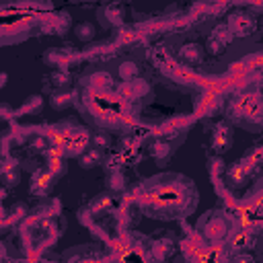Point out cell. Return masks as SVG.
<instances>
[{"label": "cell", "mask_w": 263, "mask_h": 263, "mask_svg": "<svg viewBox=\"0 0 263 263\" xmlns=\"http://www.w3.org/2000/svg\"><path fill=\"white\" fill-rule=\"evenodd\" d=\"M58 177L43 164V166H37L33 173H31V183H29V191L31 195L35 197H47L55 185Z\"/></svg>", "instance_id": "obj_14"}, {"label": "cell", "mask_w": 263, "mask_h": 263, "mask_svg": "<svg viewBox=\"0 0 263 263\" xmlns=\"http://www.w3.org/2000/svg\"><path fill=\"white\" fill-rule=\"evenodd\" d=\"M263 166V144L253 146L247 154H242L238 160H234L226 171V185L228 187H240L247 181L255 179Z\"/></svg>", "instance_id": "obj_7"}, {"label": "cell", "mask_w": 263, "mask_h": 263, "mask_svg": "<svg viewBox=\"0 0 263 263\" xmlns=\"http://www.w3.org/2000/svg\"><path fill=\"white\" fill-rule=\"evenodd\" d=\"M203 58H205V47L199 41H185V43H181V47H179L181 64H185L189 68H195V66L203 64Z\"/></svg>", "instance_id": "obj_15"}, {"label": "cell", "mask_w": 263, "mask_h": 263, "mask_svg": "<svg viewBox=\"0 0 263 263\" xmlns=\"http://www.w3.org/2000/svg\"><path fill=\"white\" fill-rule=\"evenodd\" d=\"M72 99H74V92L70 88H60V90H53L51 97H49V105L55 109V111H62L66 107L72 105Z\"/></svg>", "instance_id": "obj_19"}, {"label": "cell", "mask_w": 263, "mask_h": 263, "mask_svg": "<svg viewBox=\"0 0 263 263\" xmlns=\"http://www.w3.org/2000/svg\"><path fill=\"white\" fill-rule=\"evenodd\" d=\"M107 257V253L103 251L101 245H80V247H74L70 251L64 253V259L68 261H97V259H103Z\"/></svg>", "instance_id": "obj_17"}, {"label": "cell", "mask_w": 263, "mask_h": 263, "mask_svg": "<svg viewBox=\"0 0 263 263\" xmlns=\"http://www.w3.org/2000/svg\"><path fill=\"white\" fill-rule=\"evenodd\" d=\"M47 138L51 146L58 148L64 156H80L84 148L90 144V134L74 121H60L51 127Z\"/></svg>", "instance_id": "obj_4"}, {"label": "cell", "mask_w": 263, "mask_h": 263, "mask_svg": "<svg viewBox=\"0 0 263 263\" xmlns=\"http://www.w3.org/2000/svg\"><path fill=\"white\" fill-rule=\"evenodd\" d=\"M232 140H234V132H232V123L224 117V119H218L210 132V150L216 154V156H222L224 152L230 150L232 146Z\"/></svg>", "instance_id": "obj_11"}, {"label": "cell", "mask_w": 263, "mask_h": 263, "mask_svg": "<svg viewBox=\"0 0 263 263\" xmlns=\"http://www.w3.org/2000/svg\"><path fill=\"white\" fill-rule=\"evenodd\" d=\"M103 152L105 150H101V148H97V146H86L84 148V152L78 156V162H80V166L82 168H92V166H99L101 162H103Z\"/></svg>", "instance_id": "obj_18"}, {"label": "cell", "mask_w": 263, "mask_h": 263, "mask_svg": "<svg viewBox=\"0 0 263 263\" xmlns=\"http://www.w3.org/2000/svg\"><path fill=\"white\" fill-rule=\"evenodd\" d=\"M62 226H64V222H62L60 214H51L47 208H39L37 214H33L29 218V222L23 230L29 232L31 242H37V245H41V249H45V247H51L60 238Z\"/></svg>", "instance_id": "obj_6"}, {"label": "cell", "mask_w": 263, "mask_h": 263, "mask_svg": "<svg viewBox=\"0 0 263 263\" xmlns=\"http://www.w3.org/2000/svg\"><path fill=\"white\" fill-rule=\"evenodd\" d=\"M197 187L181 173H158L134 187L140 212L154 220H183L197 208Z\"/></svg>", "instance_id": "obj_1"}, {"label": "cell", "mask_w": 263, "mask_h": 263, "mask_svg": "<svg viewBox=\"0 0 263 263\" xmlns=\"http://www.w3.org/2000/svg\"><path fill=\"white\" fill-rule=\"evenodd\" d=\"M90 146H97L101 150H107L111 146V136L107 132H92L90 134Z\"/></svg>", "instance_id": "obj_22"}, {"label": "cell", "mask_w": 263, "mask_h": 263, "mask_svg": "<svg viewBox=\"0 0 263 263\" xmlns=\"http://www.w3.org/2000/svg\"><path fill=\"white\" fill-rule=\"evenodd\" d=\"M232 228H234V218L222 210L205 212L195 224L197 234L208 242V247H226Z\"/></svg>", "instance_id": "obj_5"}, {"label": "cell", "mask_w": 263, "mask_h": 263, "mask_svg": "<svg viewBox=\"0 0 263 263\" xmlns=\"http://www.w3.org/2000/svg\"><path fill=\"white\" fill-rule=\"evenodd\" d=\"M74 33H76V37H78L80 41H90V39L95 37L97 29H95V25H92V23L84 21V23H80V25L74 29Z\"/></svg>", "instance_id": "obj_21"}, {"label": "cell", "mask_w": 263, "mask_h": 263, "mask_svg": "<svg viewBox=\"0 0 263 263\" xmlns=\"http://www.w3.org/2000/svg\"><path fill=\"white\" fill-rule=\"evenodd\" d=\"M49 80H51V86H53L55 90H60V88H70L72 76H70V72H66V70H62V68H55V70L49 74Z\"/></svg>", "instance_id": "obj_20"}, {"label": "cell", "mask_w": 263, "mask_h": 263, "mask_svg": "<svg viewBox=\"0 0 263 263\" xmlns=\"http://www.w3.org/2000/svg\"><path fill=\"white\" fill-rule=\"evenodd\" d=\"M226 23H228L232 35H234V37H240V39L253 37V35L257 33V27H259L257 16H255L253 12H249V10H232V12L228 14Z\"/></svg>", "instance_id": "obj_12"}, {"label": "cell", "mask_w": 263, "mask_h": 263, "mask_svg": "<svg viewBox=\"0 0 263 263\" xmlns=\"http://www.w3.org/2000/svg\"><path fill=\"white\" fill-rule=\"evenodd\" d=\"M226 119L249 132H263V95L257 86L242 88L228 97Z\"/></svg>", "instance_id": "obj_2"}, {"label": "cell", "mask_w": 263, "mask_h": 263, "mask_svg": "<svg viewBox=\"0 0 263 263\" xmlns=\"http://www.w3.org/2000/svg\"><path fill=\"white\" fill-rule=\"evenodd\" d=\"M179 247V240L173 232H156L152 236H148V251H150V259L154 261H164L171 259L175 255Z\"/></svg>", "instance_id": "obj_9"}, {"label": "cell", "mask_w": 263, "mask_h": 263, "mask_svg": "<svg viewBox=\"0 0 263 263\" xmlns=\"http://www.w3.org/2000/svg\"><path fill=\"white\" fill-rule=\"evenodd\" d=\"M253 224H255V226H259V228L263 230V214H261V216H259V218H257V220H255Z\"/></svg>", "instance_id": "obj_23"}, {"label": "cell", "mask_w": 263, "mask_h": 263, "mask_svg": "<svg viewBox=\"0 0 263 263\" xmlns=\"http://www.w3.org/2000/svg\"><path fill=\"white\" fill-rule=\"evenodd\" d=\"M226 259L230 261H261L263 259V230L255 224H234L226 240Z\"/></svg>", "instance_id": "obj_3"}, {"label": "cell", "mask_w": 263, "mask_h": 263, "mask_svg": "<svg viewBox=\"0 0 263 263\" xmlns=\"http://www.w3.org/2000/svg\"><path fill=\"white\" fill-rule=\"evenodd\" d=\"M0 177H2V185L4 189H12L18 185L21 181V162L14 156H4L2 164H0Z\"/></svg>", "instance_id": "obj_16"}, {"label": "cell", "mask_w": 263, "mask_h": 263, "mask_svg": "<svg viewBox=\"0 0 263 263\" xmlns=\"http://www.w3.org/2000/svg\"><path fill=\"white\" fill-rule=\"evenodd\" d=\"M232 41H234V35H232V31H230L228 23H226V21L216 23V25L212 27V31L208 33V37H205V51H208L210 55H222V53L230 47Z\"/></svg>", "instance_id": "obj_10"}, {"label": "cell", "mask_w": 263, "mask_h": 263, "mask_svg": "<svg viewBox=\"0 0 263 263\" xmlns=\"http://www.w3.org/2000/svg\"><path fill=\"white\" fill-rule=\"evenodd\" d=\"M179 142H183V140H171V138H162V136H152L146 142V152L156 164L162 166V164H166L171 160V156L175 154Z\"/></svg>", "instance_id": "obj_13"}, {"label": "cell", "mask_w": 263, "mask_h": 263, "mask_svg": "<svg viewBox=\"0 0 263 263\" xmlns=\"http://www.w3.org/2000/svg\"><path fill=\"white\" fill-rule=\"evenodd\" d=\"M111 214H115V199L111 193H103L97 195L95 199H90L80 212H78V220L82 224H86L88 228H92V232H101L105 236L103 230V220H107Z\"/></svg>", "instance_id": "obj_8"}]
</instances>
